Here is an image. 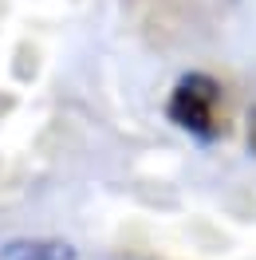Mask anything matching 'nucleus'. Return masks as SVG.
<instances>
[{
    "label": "nucleus",
    "mask_w": 256,
    "mask_h": 260,
    "mask_svg": "<svg viewBox=\"0 0 256 260\" xmlns=\"http://www.w3.org/2000/svg\"><path fill=\"white\" fill-rule=\"evenodd\" d=\"M209 107H213V83L209 79H185L174 95V118L181 126L209 130Z\"/></svg>",
    "instance_id": "obj_1"
}]
</instances>
